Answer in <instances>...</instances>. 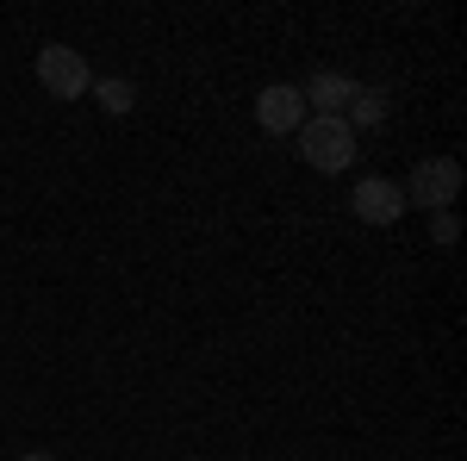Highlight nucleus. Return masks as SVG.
<instances>
[{
  "mask_svg": "<svg viewBox=\"0 0 467 461\" xmlns=\"http://www.w3.org/2000/svg\"><path fill=\"white\" fill-rule=\"evenodd\" d=\"M88 94H94L107 112H131V107H138V88H131L125 75H94V88H88Z\"/></svg>",
  "mask_w": 467,
  "mask_h": 461,
  "instance_id": "8",
  "label": "nucleus"
},
{
  "mask_svg": "<svg viewBox=\"0 0 467 461\" xmlns=\"http://www.w3.org/2000/svg\"><path fill=\"white\" fill-rule=\"evenodd\" d=\"M37 88H44L50 100H81V94L94 88V69H88V57L69 50V44H44V50H37Z\"/></svg>",
  "mask_w": 467,
  "mask_h": 461,
  "instance_id": "2",
  "label": "nucleus"
},
{
  "mask_svg": "<svg viewBox=\"0 0 467 461\" xmlns=\"http://www.w3.org/2000/svg\"><path fill=\"white\" fill-rule=\"evenodd\" d=\"M299 156H306V169H318V175H343L349 162H356V131L343 125V119H306L299 131Z\"/></svg>",
  "mask_w": 467,
  "mask_h": 461,
  "instance_id": "1",
  "label": "nucleus"
},
{
  "mask_svg": "<svg viewBox=\"0 0 467 461\" xmlns=\"http://www.w3.org/2000/svg\"><path fill=\"white\" fill-rule=\"evenodd\" d=\"M455 200H462V162H455V156H431V162H418V175H411V187H405V206L455 213Z\"/></svg>",
  "mask_w": 467,
  "mask_h": 461,
  "instance_id": "3",
  "label": "nucleus"
},
{
  "mask_svg": "<svg viewBox=\"0 0 467 461\" xmlns=\"http://www.w3.org/2000/svg\"><path fill=\"white\" fill-rule=\"evenodd\" d=\"M19 461H57V456H50V449H26Z\"/></svg>",
  "mask_w": 467,
  "mask_h": 461,
  "instance_id": "10",
  "label": "nucleus"
},
{
  "mask_svg": "<svg viewBox=\"0 0 467 461\" xmlns=\"http://www.w3.org/2000/svg\"><path fill=\"white\" fill-rule=\"evenodd\" d=\"M387 107H393L387 88H356V100H349V112H343V125H349V131H374V125L387 119Z\"/></svg>",
  "mask_w": 467,
  "mask_h": 461,
  "instance_id": "7",
  "label": "nucleus"
},
{
  "mask_svg": "<svg viewBox=\"0 0 467 461\" xmlns=\"http://www.w3.org/2000/svg\"><path fill=\"white\" fill-rule=\"evenodd\" d=\"M306 119H312V112H306V100H299V88H293V81H275V88H262V94H255V125H262L268 138H293Z\"/></svg>",
  "mask_w": 467,
  "mask_h": 461,
  "instance_id": "4",
  "label": "nucleus"
},
{
  "mask_svg": "<svg viewBox=\"0 0 467 461\" xmlns=\"http://www.w3.org/2000/svg\"><path fill=\"white\" fill-rule=\"evenodd\" d=\"M431 237H436L442 249L455 244V237H462V225H455V213H431Z\"/></svg>",
  "mask_w": 467,
  "mask_h": 461,
  "instance_id": "9",
  "label": "nucleus"
},
{
  "mask_svg": "<svg viewBox=\"0 0 467 461\" xmlns=\"http://www.w3.org/2000/svg\"><path fill=\"white\" fill-rule=\"evenodd\" d=\"M356 88H361V81L324 69V75H312V81L299 88V100H306V112H312V119H343V112H349V100H356Z\"/></svg>",
  "mask_w": 467,
  "mask_h": 461,
  "instance_id": "6",
  "label": "nucleus"
},
{
  "mask_svg": "<svg viewBox=\"0 0 467 461\" xmlns=\"http://www.w3.org/2000/svg\"><path fill=\"white\" fill-rule=\"evenodd\" d=\"M349 213H356L361 225H393V218L405 213V187H399V181L368 175L356 194H349Z\"/></svg>",
  "mask_w": 467,
  "mask_h": 461,
  "instance_id": "5",
  "label": "nucleus"
}]
</instances>
